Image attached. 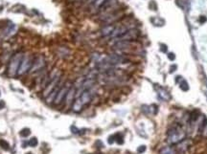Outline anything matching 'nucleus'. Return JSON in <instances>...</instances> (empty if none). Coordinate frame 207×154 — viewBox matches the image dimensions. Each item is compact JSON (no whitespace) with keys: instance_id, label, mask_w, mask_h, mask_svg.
<instances>
[{"instance_id":"f257e3e1","label":"nucleus","mask_w":207,"mask_h":154,"mask_svg":"<svg viewBox=\"0 0 207 154\" xmlns=\"http://www.w3.org/2000/svg\"><path fill=\"white\" fill-rule=\"evenodd\" d=\"M167 135H168L167 142L172 146V145H176V144H178L182 140H184L186 133L184 131V129L182 128V126L180 125H178L175 126H172L168 130Z\"/></svg>"},{"instance_id":"f03ea898","label":"nucleus","mask_w":207,"mask_h":154,"mask_svg":"<svg viewBox=\"0 0 207 154\" xmlns=\"http://www.w3.org/2000/svg\"><path fill=\"white\" fill-rule=\"evenodd\" d=\"M23 57L24 56L21 52H18L17 54H14L12 57L11 61H10V62H9V66H8V75L10 77H14L17 74L18 68H19L20 63H21Z\"/></svg>"},{"instance_id":"7ed1b4c3","label":"nucleus","mask_w":207,"mask_h":154,"mask_svg":"<svg viewBox=\"0 0 207 154\" xmlns=\"http://www.w3.org/2000/svg\"><path fill=\"white\" fill-rule=\"evenodd\" d=\"M139 36H140V31H138L135 28H132L128 30L123 36H121L120 37L116 39H118V41H134L139 37Z\"/></svg>"},{"instance_id":"20e7f679","label":"nucleus","mask_w":207,"mask_h":154,"mask_svg":"<svg viewBox=\"0 0 207 154\" xmlns=\"http://www.w3.org/2000/svg\"><path fill=\"white\" fill-rule=\"evenodd\" d=\"M33 63H34V61H33V58L31 57H29V56L23 57L22 61H21V63H20L19 68H18L17 75L20 76V75H24L25 73H27L29 71V69L32 68Z\"/></svg>"},{"instance_id":"39448f33","label":"nucleus","mask_w":207,"mask_h":154,"mask_svg":"<svg viewBox=\"0 0 207 154\" xmlns=\"http://www.w3.org/2000/svg\"><path fill=\"white\" fill-rule=\"evenodd\" d=\"M60 74L58 73L56 76L54 77V78L52 79L51 81H49L47 83V85H45V88L43 90V96L46 98L50 93H51L55 88H56L58 86V84L59 83V81H60Z\"/></svg>"},{"instance_id":"423d86ee","label":"nucleus","mask_w":207,"mask_h":154,"mask_svg":"<svg viewBox=\"0 0 207 154\" xmlns=\"http://www.w3.org/2000/svg\"><path fill=\"white\" fill-rule=\"evenodd\" d=\"M70 87H71V86H69L68 84H64V85H62V88L59 89V91L57 94V97H56V99H55V101H54V103L56 104V105H58V104L62 103L63 102V100L65 99V96H66V94H67L68 90L70 89Z\"/></svg>"},{"instance_id":"0eeeda50","label":"nucleus","mask_w":207,"mask_h":154,"mask_svg":"<svg viewBox=\"0 0 207 154\" xmlns=\"http://www.w3.org/2000/svg\"><path fill=\"white\" fill-rule=\"evenodd\" d=\"M45 64H46V62H45L44 57L43 56L38 57V58L33 63V66L31 68V71H30V73H35V72L39 71L40 69H42L45 66Z\"/></svg>"},{"instance_id":"6e6552de","label":"nucleus","mask_w":207,"mask_h":154,"mask_svg":"<svg viewBox=\"0 0 207 154\" xmlns=\"http://www.w3.org/2000/svg\"><path fill=\"white\" fill-rule=\"evenodd\" d=\"M75 96H76V88L75 86H71L70 87V89L68 90L66 96H65V105L66 106H69L70 104H71L74 101L75 99Z\"/></svg>"},{"instance_id":"1a4fd4ad","label":"nucleus","mask_w":207,"mask_h":154,"mask_svg":"<svg viewBox=\"0 0 207 154\" xmlns=\"http://www.w3.org/2000/svg\"><path fill=\"white\" fill-rule=\"evenodd\" d=\"M81 102L83 103V105H85V104H87L90 102V101L92 100V93L91 91L89 90H85L84 91L82 94H81V96L79 97Z\"/></svg>"},{"instance_id":"9d476101","label":"nucleus","mask_w":207,"mask_h":154,"mask_svg":"<svg viewBox=\"0 0 207 154\" xmlns=\"http://www.w3.org/2000/svg\"><path fill=\"white\" fill-rule=\"evenodd\" d=\"M60 88H62V86H60V83H59L58 86H57L56 88H55L54 90L46 97V102H47V103H52V102H54L55 99H56V97H57V94H58V92L59 91Z\"/></svg>"},{"instance_id":"9b49d317","label":"nucleus","mask_w":207,"mask_h":154,"mask_svg":"<svg viewBox=\"0 0 207 154\" xmlns=\"http://www.w3.org/2000/svg\"><path fill=\"white\" fill-rule=\"evenodd\" d=\"M114 29H115L114 25H108L101 30V34H102L103 37H108V36L110 37Z\"/></svg>"},{"instance_id":"f8f14e48","label":"nucleus","mask_w":207,"mask_h":154,"mask_svg":"<svg viewBox=\"0 0 207 154\" xmlns=\"http://www.w3.org/2000/svg\"><path fill=\"white\" fill-rule=\"evenodd\" d=\"M83 107H84L83 103L81 102L80 99L77 98V99H76V100L74 101L73 104H72V109H73V111H74V112H80V111L83 109Z\"/></svg>"},{"instance_id":"ddd939ff","label":"nucleus","mask_w":207,"mask_h":154,"mask_svg":"<svg viewBox=\"0 0 207 154\" xmlns=\"http://www.w3.org/2000/svg\"><path fill=\"white\" fill-rule=\"evenodd\" d=\"M189 143H190V142L187 141V140H186V141H185V140H182L180 143L178 144V150H180V151H182V152H185V151L189 148V147H190Z\"/></svg>"},{"instance_id":"4468645a","label":"nucleus","mask_w":207,"mask_h":154,"mask_svg":"<svg viewBox=\"0 0 207 154\" xmlns=\"http://www.w3.org/2000/svg\"><path fill=\"white\" fill-rule=\"evenodd\" d=\"M157 92H158V95L159 97L162 99L164 101H168L170 99V94L165 90L164 88H161L159 87V89H157Z\"/></svg>"},{"instance_id":"2eb2a0df","label":"nucleus","mask_w":207,"mask_h":154,"mask_svg":"<svg viewBox=\"0 0 207 154\" xmlns=\"http://www.w3.org/2000/svg\"><path fill=\"white\" fill-rule=\"evenodd\" d=\"M105 2V0H95V1L91 4V7L92 9H96V10L101 9L104 6Z\"/></svg>"},{"instance_id":"dca6fc26","label":"nucleus","mask_w":207,"mask_h":154,"mask_svg":"<svg viewBox=\"0 0 207 154\" xmlns=\"http://www.w3.org/2000/svg\"><path fill=\"white\" fill-rule=\"evenodd\" d=\"M160 154H175V150L172 147H165L160 150Z\"/></svg>"},{"instance_id":"f3484780","label":"nucleus","mask_w":207,"mask_h":154,"mask_svg":"<svg viewBox=\"0 0 207 154\" xmlns=\"http://www.w3.org/2000/svg\"><path fill=\"white\" fill-rule=\"evenodd\" d=\"M199 116H200V113H199V110H194L193 112L191 113V116H190V121L191 122H196V120H198V119L199 118Z\"/></svg>"},{"instance_id":"a211bd4d","label":"nucleus","mask_w":207,"mask_h":154,"mask_svg":"<svg viewBox=\"0 0 207 154\" xmlns=\"http://www.w3.org/2000/svg\"><path fill=\"white\" fill-rule=\"evenodd\" d=\"M179 87L182 91H188L189 90V85H188V82L185 81V79H181L179 81Z\"/></svg>"},{"instance_id":"6ab92c4d","label":"nucleus","mask_w":207,"mask_h":154,"mask_svg":"<svg viewBox=\"0 0 207 154\" xmlns=\"http://www.w3.org/2000/svg\"><path fill=\"white\" fill-rule=\"evenodd\" d=\"M0 147H1L2 150H10V145L7 141L3 140V139H0Z\"/></svg>"},{"instance_id":"aec40b11","label":"nucleus","mask_w":207,"mask_h":154,"mask_svg":"<svg viewBox=\"0 0 207 154\" xmlns=\"http://www.w3.org/2000/svg\"><path fill=\"white\" fill-rule=\"evenodd\" d=\"M115 136V142L118 144V145H122V144H124V137L121 133H117Z\"/></svg>"},{"instance_id":"412c9836","label":"nucleus","mask_w":207,"mask_h":154,"mask_svg":"<svg viewBox=\"0 0 207 154\" xmlns=\"http://www.w3.org/2000/svg\"><path fill=\"white\" fill-rule=\"evenodd\" d=\"M30 134H31V130H30L29 128H23L22 130L19 132V135L21 137H23V138L28 137Z\"/></svg>"},{"instance_id":"4be33fe9","label":"nucleus","mask_w":207,"mask_h":154,"mask_svg":"<svg viewBox=\"0 0 207 154\" xmlns=\"http://www.w3.org/2000/svg\"><path fill=\"white\" fill-rule=\"evenodd\" d=\"M28 145L30 147H37L38 146V139L36 137H33L31 138L30 140L28 141Z\"/></svg>"},{"instance_id":"5701e85b","label":"nucleus","mask_w":207,"mask_h":154,"mask_svg":"<svg viewBox=\"0 0 207 154\" xmlns=\"http://www.w3.org/2000/svg\"><path fill=\"white\" fill-rule=\"evenodd\" d=\"M115 142V136L114 135H111V136H109L108 139V143L109 144V145H112V144Z\"/></svg>"},{"instance_id":"b1692460","label":"nucleus","mask_w":207,"mask_h":154,"mask_svg":"<svg viewBox=\"0 0 207 154\" xmlns=\"http://www.w3.org/2000/svg\"><path fill=\"white\" fill-rule=\"evenodd\" d=\"M145 151H146V147L145 146H140L137 148V152L138 153H144Z\"/></svg>"},{"instance_id":"393cba45","label":"nucleus","mask_w":207,"mask_h":154,"mask_svg":"<svg viewBox=\"0 0 207 154\" xmlns=\"http://www.w3.org/2000/svg\"><path fill=\"white\" fill-rule=\"evenodd\" d=\"M71 131H72V133H74V134H78V133H80V129H78L76 126H71Z\"/></svg>"},{"instance_id":"a878e982","label":"nucleus","mask_w":207,"mask_h":154,"mask_svg":"<svg viewBox=\"0 0 207 154\" xmlns=\"http://www.w3.org/2000/svg\"><path fill=\"white\" fill-rule=\"evenodd\" d=\"M202 134H203V136L207 137V123H205L202 127Z\"/></svg>"},{"instance_id":"bb28decb","label":"nucleus","mask_w":207,"mask_h":154,"mask_svg":"<svg viewBox=\"0 0 207 154\" xmlns=\"http://www.w3.org/2000/svg\"><path fill=\"white\" fill-rule=\"evenodd\" d=\"M168 58H169L170 61H175V54H174V53H170V54L168 55Z\"/></svg>"},{"instance_id":"cd10ccee","label":"nucleus","mask_w":207,"mask_h":154,"mask_svg":"<svg viewBox=\"0 0 207 154\" xmlns=\"http://www.w3.org/2000/svg\"><path fill=\"white\" fill-rule=\"evenodd\" d=\"M160 50L162 51L163 53L167 52V46H166L165 44H161V48H160Z\"/></svg>"},{"instance_id":"c85d7f7f","label":"nucleus","mask_w":207,"mask_h":154,"mask_svg":"<svg viewBox=\"0 0 207 154\" xmlns=\"http://www.w3.org/2000/svg\"><path fill=\"white\" fill-rule=\"evenodd\" d=\"M175 69H178V65H172V66L170 67V73L175 72Z\"/></svg>"},{"instance_id":"c756f323","label":"nucleus","mask_w":207,"mask_h":154,"mask_svg":"<svg viewBox=\"0 0 207 154\" xmlns=\"http://www.w3.org/2000/svg\"><path fill=\"white\" fill-rule=\"evenodd\" d=\"M5 107V102L4 101H0V110Z\"/></svg>"},{"instance_id":"7c9ffc66","label":"nucleus","mask_w":207,"mask_h":154,"mask_svg":"<svg viewBox=\"0 0 207 154\" xmlns=\"http://www.w3.org/2000/svg\"><path fill=\"white\" fill-rule=\"evenodd\" d=\"M181 79H182V78H181L180 76H178V77H176V78H175V81H176V82H179V81H181Z\"/></svg>"},{"instance_id":"2f4dec72","label":"nucleus","mask_w":207,"mask_h":154,"mask_svg":"<svg viewBox=\"0 0 207 154\" xmlns=\"http://www.w3.org/2000/svg\"><path fill=\"white\" fill-rule=\"evenodd\" d=\"M94 1H95V0H87V3H88V4H90V5H91V4H92V3H93Z\"/></svg>"},{"instance_id":"473e14b6","label":"nucleus","mask_w":207,"mask_h":154,"mask_svg":"<svg viewBox=\"0 0 207 154\" xmlns=\"http://www.w3.org/2000/svg\"><path fill=\"white\" fill-rule=\"evenodd\" d=\"M26 154H33L32 152H28V153H26Z\"/></svg>"},{"instance_id":"72a5a7b5","label":"nucleus","mask_w":207,"mask_h":154,"mask_svg":"<svg viewBox=\"0 0 207 154\" xmlns=\"http://www.w3.org/2000/svg\"><path fill=\"white\" fill-rule=\"evenodd\" d=\"M0 96H1V92H0Z\"/></svg>"},{"instance_id":"f704fd0d","label":"nucleus","mask_w":207,"mask_h":154,"mask_svg":"<svg viewBox=\"0 0 207 154\" xmlns=\"http://www.w3.org/2000/svg\"><path fill=\"white\" fill-rule=\"evenodd\" d=\"M96 154H100V153H96Z\"/></svg>"}]
</instances>
